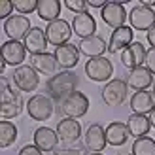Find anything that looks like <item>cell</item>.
Segmentation results:
<instances>
[{"label":"cell","mask_w":155,"mask_h":155,"mask_svg":"<svg viewBox=\"0 0 155 155\" xmlns=\"http://www.w3.org/2000/svg\"><path fill=\"white\" fill-rule=\"evenodd\" d=\"M102 102L110 108H119L123 106V102L127 100L129 97V85H127V80H121V78H114L112 81H108L104 85L102 93Z\"/></svg>","instance_id":"5b68a950"},{"label":"cell","mask_w":155,"mask_h":155,"mask_svg":"<svg viewBox=\"0 0 155 155\" xmlns=\"http://www.w3.org/2000/svg\"><path fill=\"white\" fill-rule=\"evenodd\" d=\"M27 114L34 121H48L55 114V100L48 95H32L27 100Z\"/></svg>","instance_id":"277c9868"},{"label":"cell","mask_w":155,"mask_h":155,"mask_svg":"<svg viewBox=\"0 0 155 155\" xmlns=\"http://www.w3.org/2000/svg\"><path fill=\"white\" fill-rule=\"evenodd\" d=\"M36 15L40 17L42 21H48V23H53L61 19V2L59 0H38V10H36Z\"/></svg>","instance_id":"4316f807"},{"label":"cell","mask_w":155,"mask_h":155,"mask_svg":"<svg viewBox=\"0 0 155 155\" xmlns=\"http://www.w3.org/2000/svg\"><path fill=\"white\" fill-rule=\"evenodd\" d=\"M78 83H80V80L74 72L63 70L45 81V95L55 100V104H61L70 93L78 91Z\"/></svg>","instance_id":"6da1fadb"},{"label":"cell","mask_w":155,"mask_h":155,"mask_svg":"<svg viewBox=\"0 0 155 155\" xmlns=\"http://www.w3.org/2000/svg\"><path fill=\"white\" fill-rule=\"evenodd\" d=\"M34 146H38L42 151H55L57 150V146H59V134H57V130H53L49 127H38L34 130Z\"/></svg>","instance_id":"44dd1931"},{"label":"cell","mask_w":155,"mask_h":155,"mask_svg":"<svg viewBox=\"0 0 155 155\" xmlns=\"http://www.w3.org/2000/svg\"><path fill=\"white\" fill-rule=\"evenodd\" d=\"M115 155H133V153H129V151H117Z\"/></svg>","instance_id":"f35d334b"},{"label":"cell","mask_w":155,"mask_h":155,"mask_svg":"<svg viewBox=\"0 0 155 155\" xmlns=\"http://www.w3.org/2000/svg\"><path fill=\"white\" fill-rule=\"evenodd\" d=\"M57 106H59L57 110L63 114L64 117L80 119L89 112V97L85 95V93H81V91H74Z\"/></svg>","instance_id":"3957f363"},{"label":"cell","mask_w":155,"mask_h":155,"mask_svg":"<svg viewBox=\"0 0 155 155\" xmlns=\"http://www.w3.org/2000/svg\"><path fill=\"white\" fill-rule=\"evenodd\" d=\"M0 53H2V61L10 66H21L25 64V57H27V48L23 42L17 40H8L0 45Z\"/></svg>","instance_id":"7c38bea8"},{"label":"cell","mask_w":155,"mask_h":155,"mask_svg":"<svg viewBox=\"0 0 155 155\" xmlns=\"http://www.w3.org/2000/svg\"><path fill=\"white\" fill-rule=\"evenodd\" d=\"M64 8H66V10H70V12H74L76 15L89 12L87 0H64Z\"/></svg>","instance_id":"4dcf8cb0"},{"label":"cell","mask_w":155,"mask_h":155,"mask_svg":"<svg viewBox=\"0 0 155 155\" xmlns=\"http://www.w3.org/2000/svg\"><path fill=\"white\" fill-rule=\"evenodd\" d=\"M146 68L155 76V48H150L146 53Z\"/></svg>","instance_id":"e575fe53"},{"label":"cell","mask_w":155,"mask_h":155,"mask_svg":"<svg viewBox=\"0 0 155 155\" xmlns=\"http://www.w3.org/2000/svg\"><path fill=\"white\" fill-rule=\"evenodd\" d=\"M17 15H28L38 10V0H12Z\"/></svg>","instance_id":"f546056e"},{"label":"cell","mask_w":155,"mask_h":155,"mask_svg":"<svg viewBox=\"0 0 155 155\" xmlns=\"http://www.w3.org/2000/svg\"><path fill=\"white\" fill-rule=\"evenodd\" d=\"M53 155H85V148H63V150H55Z\"/></svg>","instance_id":"836d02e7"},{"label":"cell","mask_w":155,"mask_h":155,"mask_svg":"<svg viewBox=\"0 0 155 155\" xmlns=\"http://www.w3.org/2000/svg\"><path fill=\"white\" fill-rule=\"evenodd\" d=\"M74 34L72 25L66 19H57L53 23H48L45 27V36H48V42L55 48H61L64 44H70V38Z\"/></svg>","instance_id":"ba28073f"},{"label":"cell","mask_w":155,"mask_h":155,"mask_svg":"<svg viewBox=\"0 0 155 155\" xmlns=\"http://www.w3.org/2000/svg\"><path fill=\"white\" fill-rule=\"evenodd\" d=\"M146 53H148V49H146V45L142 42H133L129 45V48L125 51H121V64L129 68V70H134V68L142 66L146 63Z\"/></svg>","instance_id":"2e32d148"},{"label":"cell","mask_w":155,"mask_h":155,"mask_svg":"<svg viewBox=\"0 0 155 155\" xmlns=\"http://www.w3.org/2000/svg\"><path fill=\"white\" fill-rule=\"evenodd\" d=\"M106 146H108L106 129L100 123H91L85 129V134H83V148L89 150L91 153H102Z\"/></svg>","instance_id":"8fae6325"},{"label":"cell","mask_w":155,"mask_h":155,"mask_svg":"<svg viewBox=\"0 0 155 155\" xmlns=\"http://www.w3.org/2000/svg\"><path fill=\"white\" fill-rule=\"evenodd\" d=\"M78 49L83 57L87 59H97V57H104V53L108 51V44L102 36H89V38H83V40L78 42Z\"/></svg>","instance_id":"e0dca14e"},{"label":"cell","mask_w":155,"mask_h":155,"mask_svg":"<svg viewBox=\"0 0 155 155\" xmlns=\"http://www.w3.org/2000/svg\"><path fill=\"white\" fill-rule=\"evenodd\" d=\"M13 12V2L12 0H0V19H10Z\"/></svg>","instance_id":"1f68e13d"},{"label":"cell","mask_w":155,"mask_h":155,"mask_svg":"<svg viewBox=\"0 0 155 155\" xmlns=\"http://www.w3.org/2000/svg\"><path fill=\"white\" fill-rule=\"evenodd\" d=\"M13 85L17 87L19 93H34L40 87V74L30 64H21L13 70L12 74Z\"/></svg>","instance_id":"8992f818"},{"label":"cell","mask_w":155,"mask_h":155,"mask_svg":"<svg viewBox=\"0 0 155 155\" xmlns=\"http://www.w3.org/2000/svg\"><path fill=\"white\" fill-rule=\"evenodd\" d=\"M17 155H44V151L38 148V146H34V144H27V146H23V148L17 151Z\"/></svg>","instance_id":"d6a6232c"},{"label":"cell","mask_w":155,"mask_h":155,"mask_svg":"<svg viewBox=\"0 0 155 155\" xmlns=\"http://www.w3.org/2000/svg\"><path fill=\"white\" fill-rule=\"evenodd\" d=\"M151 95H153V98H155V76H153V83H151Z\"/></svg>","instance_id":"74e56055"},{"label":"cell","mask_w":155,"mask_h":155,"mask_svg":"<svg viewBox=\"0 0 155 155\" xmlns=\"http://www.w3.org/2000/svg\"><path fill=\"white\" fill-rule=\"evenodd\" d=\"M80 55L81 53L78 49V45H74V44H64L61 48H55V59H57V63L63 70L76 68L78 63H80Z\"/></svg>","instance_id":"ffe728a7"},{"label":"cell","mask_w":155,"mask_h":155,"mask_svg":"<svg viewBox=\"0 0 155 155\" xmlns=\"http://www.w3.org/2000/svg\"><path fill=\"white\" fill-rule=\"evenodd\" d=\"M129 23L134 30H142L148 32L150 28L155 27V12L153 8H146L142 4H136L130 8L129 12Z\"/></svg>","instance_id":"30bf717a"},{"label":"cell","mask_w":155,"mask_h":155,"mask_svg":"<svg viewBox=\"0 0 155 155\" xmlns=\"http://www.w3.org/2000/svg\"><path fill=\"white\" fill-rule=\"evenodd\" d=\"M133 155H155V140L151 136H142L136 138L130 148Z\"/></svg>","instance_id":"f1b7e54d"},{"label":"cell","mask_w":155,"mask_h":155,"mask_svg":"<svg viewBox=\"0 0 155 155\" xmlns=\"http://www.w3.org/2000/svg\"><path fill=\"white\" fill-rule=\"evenodd\" d=\"M85 76L95 83H108L112 81L114 76V64L110 59L106 57H97V59H89L85 63Z\"/></svg>","instance_id":"52a82bcc"},{"label":"cell","mask_w":155,"mask_h":155,"mask_svg":"<svg viewBox=\"0 0 155 155\" xmlns=\"http://www.w3.org/2000/svg\"><path fill=\"white\" fill-rule=\"evenodd\" d=\"M0 100H2V104H0V115H2V119H13L21 115L23 108H25V100H23L21 93L19 91H13L10 87V81H8V78L2 76L0 78Z\"/></svg>","instance_id":"7a4b0ae2"},{"label":"cell","mask_w":155,"mask_h":155,"mask_svg":"<svg viewBox=\"0 0 155 155\" xmlns=\"http://www.w3.org/2000/svg\"><path fill=\"white\" fill-rule=\"evenodd\" d=\"M133 42H134V28L130 25L115 28V30H112V34H110L108 53H121V51H125Z\"/></svg>","instance_id":"9a60e30c"},{"label":"cell","mask_w":155,"mask_h":155,"mask_svg":"<svg viewBox=\"0 0 155 155\" xmlns=\"http://www.w3.org/2000/svg\"><path fill=\"white\" fill-rule=\"evenodd\" d=\"M57 134H59V140L66 144V148H70L72 144L80 142L81 138V125L78 119H70V117H64L57 123Z\"/></svg>","instance_id":"5bb4252c"},{"label":"cell","mask_w":155,"mask_h":155,"mask_svg":"<svg viewBox=\"0 0 155 155\" xmlns=\"http://www.w3.org/2000/svg\"><path fill=\"white\" fill-rule=\"evenodd\" d=\"M72 30L76 36H80V40L83 38H89V36H95L97 34V21L95 17L87 12V13H80V15H74L72 19Z\"/></svg>","instance_id":"603a6c76"},{"label":"cell","mask_w":155,"mask_h":155,"mask_svg":"<svg viewBox=\"0 0 155 155\" xmlns=\"http://www.w3.org/2000/svg\"><path fill=\"white\" fill-rule=\"evenodd\" d=\"M130 110L133 114L150 115L155 110V98L150 91H136L130 97Z\"/></svg>","instance_id":"cb8c5ba5"},{"label":"cell","mask_w":155,"mask_h":155,"mask_svg":"<svg viewBox=\"0 0 155 155\" xmlns=\"http://www.w3.org/2000/svg\"><path fill=\"white\" fill-rule=\"evenodd\" d=\"M100 19L104 21V25H108L110 28H121L125 27V21L129 19V12L125 10V6L115 2V0H110L102 10H100Z\"/></svg>","instance_id":"9c48e42d"},{"label":"cell","mask_w":155,"mask_h":155,"mask_svg":"<svg viewBox=\"0 0 155 155\" xmlns=\"http://www.w3.org/2000/svg\"><path fill=\"white\" fill-rule=\"evenodd\" d=\"M146 38H148V44L151 45V48H155V27L146 32Z\"/></svg>","instance_id":"d590c367"},{"label":"cell","mask_w":155,"mask_h":155,"mask_svg":"<svg viewBox=\"0 0 155 155\" xmlns=\"http://www.w3.org/2000/svg\"><path fill=\"white\" fill-rule=\"evenodd\" d=\"M148 117H150V123H151V127L155 129V110H153V112H151V114L148 115Z\"/></svg>","instance_id":"8d00e7d4"},{"label":"cell","mask_w":155,"mask_h":155,"mask_svg":"<svg viewBox=\"0 0 155 155\" xmlns=\"http://www.w3.org/2000/svg\"><path fill=\"white\" fill-rule=\"evenodd\" d=\"M30 28H32V25H30V19L27 15H12L10 19L4 21V32L10 40H17V42L25 40Z\"/></svg>","instance_id":"4fadbf2b"},{"label":"cell","mask_w":155,"mask_h":155,"mask_svg":"<svg viewBox=\"0 0 155 155\" xmlns=\"http://www.w3.org/2000/svg\"><path fill=\"white\" fill-rule=\"evenodd\" d=\"M89 155H104V153H89Z\"/></svg>","instance_id":"ab89813d"},{"label":"cell","mask_w":155,"mask_h":155,"mask_svg":"<svg viewBox=\"0 0 155 155\" xmlns=\"http://www.w3.org/2000/svg\"><path fill=\"white\" fill-rule=\"evenodd\" d=\"M127 127H129V133L130 136L136 138H142V136H148L150 129H151V123L148 115H140V114H130L129 119H127Z\"/></svg>","instance_id":"484cf974"},{"label":"cell","mask_w":155,"mask_h":155,"mask_svg":"<svg viewBox=\"0 0 155 155\" xmlns=\"http://www.w3.org/2000/svg\"><path fill=\"white\" fill-rule=\"evenodd\" d=\"M15 140H17V127L12 121L2 119L0 121V148L2 150L10 148L15 144Z\"/></svg>","instance_id":"83f0119b"},{"label":"cell","mask_w":155,"mask_h":155,"mask_svg":"<svg viewBox=\"0 0 155 155\" xmlns=\"http://www.w3.org/2000/svg\"><path fill=\"white\" fill-rule=\"evenodd\" d=\"M151 83H153V74L146 66H138L134 70H129L127 74V85L129 89H134V93L148 91V87H151Z\"/></svg>","instance_id":"7402d4cb"},{"label":"cell","mask_w":155,"mask_h":155,"mask_svg":"<svg viewBox=\"0 0 155 155\" xmlns=\"http://www.w3.org/2000/svg\"><path fill=\"white\" fill-rule=\"evenodd\" d=\"M30 66L34 68L38 74H44V76H55L59 74V63L55 59V53H40V55H30Z\"/></svg>","instance_id":"ac0fdd59"},{"label":"cell","mask_w":155,"mask_h":155,"mask_svg":"<svg viewBox=\"0 0 155 155\" xmlns=\"http://www.w3.org/2000/svg\"><path fill=\"white\" fill-rule=\"evenodd\" d=\"M25 44L27 51L30 55H40V53H45V48L49 45L48 42V36H45V28H40V27H32L30 32L25 36Z\"/></svg>","instance_id":"d6986e66"},{"label":"cell","mask_w":155,"mask_h":155,"mask_svg":"<svg viewBox=\"0 0 155 155\" xmlns=\"http://www.w3.org/2000/svg\"><path fill=\"white\" fill-rule=\"evenodd\" d=\"M129 127L127 123H121V121H112L110 125L106 127V140L110 146L114 148H121V146H125L127 140H129Z\"/></svg>","instance_id":"d4e9b609"}]
</instances>
